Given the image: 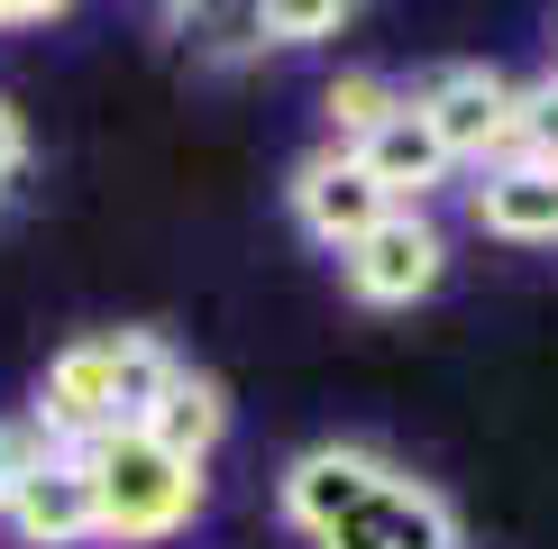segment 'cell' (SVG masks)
Masks as SVG:
<instances>
[{
    "label": "cell",
    "mask_w": 558,
    "mask_h": 549,
    "mask_svg": "<svg viewBox=\"0 0 558 549\" xmlns=\"http://www.w3.org/2000/svg\"><path fill=\"white\" fill-rule=\"evenodd\" d=\"M83 467H92V503H101V540L110 549H156V540H183L211 503V476L193 457L156 449L147 430H101L83 440Z\"/></svg>",
    "instance_id": "6da1fadb"
},
{
    "label": "cell",
    "mask_w": 558,
    "mask_h": 549,
    "mask_svg": "<svg viewBox=\"0 0 558 549\" xmlns=\"http://www.w3.org/2000/svg\"><path fill=\"white\" fill-rule=\"evenodd\" d=\"M28 430L46 449H83L101 430H120V330H83V339H64L46 357Z\"/></svg>",
    "instance_id": "7a4b0ae2"
},
{
    "label": "cell",
    "mask_w": 558,
    "mask_h": 549,
    "mask_svg": "<svg viewBox=\"0 0 558 549\" xmlns=\"http://www.w3.org/2000/svg\"><path fill=\"white\" fill-rule=\"evenodd\" d=\"M439 274H449V239L430 211H385L357 247H339V284L366 312H412L422 293H439Z\"/></svg>",
    "instance_id": "3957f363"
},
{
    "label": "cell",
    "mask_w": 558,
    "mask_h": 549,
    "mask_svg": "<svg viewBox=\"0 0 558 549\" xmlns=\"http://www.w3.org/2000/svg\"><path fill=\"white\" fill-rule=\"evenodd\" d=\"M385 476H393L385 449H366V440H312L284 476H275V513H284V532H302V540H330Z\"/></svg>",
    "instance_id": "277c9868"
},
{
    "label": "cell",
    "mask_w": 558,
    "mask_h": 549,
    "mask_svg": "<svg viewBox=\"0 0 558 549\" xmlns=\"http://www.w3.org/2000/svg\"><path fill=\"white\" fill-rule=\"evenodd\" d=\"M513 91L495 64H439V74L412 83V110L439 129L449 166H504V137H513Z\"/></svg>",
    "instance_id": "5b68a950"
},
{
    "label": "cell",
    "mask_w": 558,
    "mask_h": 549,
    "mask_svg": "<svg viewBox=\"0 0 558 549\" xmlns=\"http://www.w3.org/2000/svg\"><path fill=\"white\" fill-rule=\"evenodd\" d=\"M0 522H10V540H19V549H83V540H101V503H92V467H83V449H46L37 467L10 486Z\"/></svg>",
    "instance_id": "8992f818"
},
{
    "label": "cell",
    "mask_w": 558,
    "mask_h": 549,
    "mask_svg": "<svg viewBox=\"0 0 558 549\" xmlns=\"http://www.w3.org/2000/svg\"><path fill=\"white\" fill-rule=\"evenodd\" d=\"M284 202H293V220H302V239H320L339 257V247H357L366 229H376L393 202L376 193V174L357 166L348 147H320V156H302L293 183H284Z\"/></svg>",
    "instance_id": "52a82bcc"
},
{
    "label": "cell",
    "mask_w": 558,
    "mask_h": 549,
    "mask_svg": "<svg viewBox=\"0 0 558 549\" xmlns=\"http://www.w3.org/2000/svg\"><path fill=\"white\" fill-rule=\"evenodd\" d=\"M312 549H458V513H449L439 486H422V476L393 467L385 486L366 495L330 540H312Z\"/></svg>",
    "instance_id": "ba28073f"
},
{
    "label": "cell",
    "mask_w": 558,
    "mask_h": 549,
    "mask_svg": "<svg viewBox=\"0 0 558 549\" xmlns=\"http://www.w3.org/2000/svg\"><path fill=\"white\" fill-rule=\"evenodd\" d=\"M348 156L376 174V193L393 202V211H422V193H439V183L458 174V166H449V147H439V129L412 110V91H403V110H393V120L366 137V147H348Z\"/></svg>",
    "instance_id": "9c48e42d"
},
{
    "label": "cell",
    "mask_w": 558,
    "mask_h": 549,
    "mask_svg": "<svg viewBox=\"0 0 558 549\" xmlns=\"http://www.w3.org/2000/svg\"><path fill=\"white\" fill-rule=\"evenodd\" d=\"M468 211L504 247H558V174L549 166H485Z\"/></svg>",
    "instance_id": "30bf717a"
},
{
    "label": "cell",
    "mask_w": 558,
    "mask_h": 549,
    "mask_svg": "<svg viewBox=\"0 0 558 549\" xmlns=\"http://www.w3.org/2000/svg\"><path fill=\"white\" fill-rule=\"evenodd\" d=\"M137 430H147L156 449H174V457H193V467H211V449L229 440V394L202 376V366H183V357H174L166 394L147 403V422H137Z\"/></svg>",
    "instance_id": "8fae6325"
},
{
    "label": "cell",
    "mask_w": 558,
    "mask_h": 549,
    "mask_svg": "<svg viewBox=\"0 0 558 549\" xmlns=\"http://www.w3.org/2000/svg\"><path fill=\"white\" fill-rule=\"evenodd\" d=\"M393 110H403V83H393V74H366V64L320 91V129H330V147H366Z\"/></svg>",
    "instance_id": "7c38bea8"
},
{
    "label": "cell",
    "mask_w": 558,
    "mask_h": 549,
    "mask_svg": "<svg viewBox=\"0 0 558 549\" xmlns=\"http://www.w3.org/2000/svg\"><path fill=\"white\" fill-rule=\"evenodd\" d=\"M504 166H549L558 174V74L513 91V137H504Z\"/></svg>",
    "instance_id": "4fadbf2b"
},
{
    "label": "cell",
    "mask_w": 558,
    "mask_h": 549,
    "mask_svg": "<svg viewBox=\"0 0 558 549\" xmlns=\"http://www.w3.org/2000/svg\"><path fill=\"white\" fill-rule=\"evenodd\" d=\"M348 10L357 0H257V37L266 46H320L348 28Z\"/></svg>",
    "instance_id": "5bb4252c"
},
{
    "label": "cell",
    "mask_w": 558,
    "mask_h": 549,
    "mask_svg": "<svg viewBox=\"0 0 558 549\" xmlns=\"http://www.w3.org/2000/svg\"><path fill=\"white\" fill-rule=\"evenodd\" d=\"M28 156H37V137H28V110L0 91V193H10L19 174H28Z\"/></svg>",
    "instance_id": "9a60e30c"
},
{
    "label": "cell",
    "mask_w": 558,
    "mask_h": 549,
    "mask_svg": "<svg viewBox=\"0 0 558 549\" xmlns=\"http://www.w3.org/2000/svg\"><path fill=\"white\" fill-rule=\"evenodd\" d=\"M37 457H46V440H37L28 422H0V503H10V486L37 467Z\"/></svg>",
    "instance_id": "2e32d148"
},
{
    "label": "cell",
    "mask_w": 558,
    "mask_h": 549,
    "mask_svg": "<svg viewBox=\"0 0 558 549\" xmlns=\"http://www.w3.org/2000/svg\"><path fill=\"white\" fill-rule=\"evenodd\" d=\"M74 0H0V28H46V19H64Z\"/></svg>",
    "instance_id": "e0dca14e"
},
{
    "label": "cell",
    "mask_w": 558,
    "mask_h": 549,
    "mask_svg": "<svg viewBox=\"0 0 558 549\" xmlns=\"http://www.w3.org/2000/svg\"><path fill=\"white\" fill-rule=\"evenodd\" d=\"M156 10H166V19H183V10H193V0H156Z\"/></svg>",
    "instance_id": "ac0fdd59"
}]
</instances>
